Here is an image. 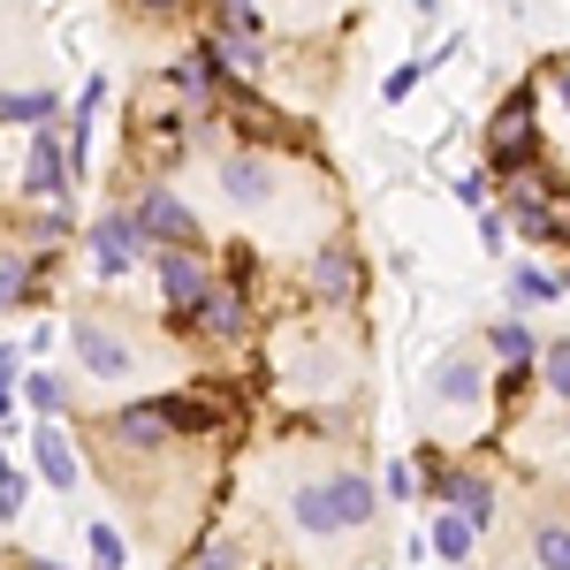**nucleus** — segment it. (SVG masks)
Returning <instances> with one entry per match:
<instances>
[{"label":"nucleus","mask_w":570,"mask_h":570,"mask_svg":"<svg viewBox=\"0 0 570 570\" xmlns=\"http://www.w3.org/2000/svg\"><path fill=\"white\" fill-rule=\"evenodd\" d=\"M16 395H23V351L0 343V434H8V419H16Z\"/></svg>","instance_id":"23"},{"label":"nucleus","mask_w":570,"mask_h":570,"mask_svg":"<svg viewBox=\"0 0 570 570\" xmlns=\"http://www.w3.org/2000/svg\"><path fill=\"white\" fill-rule=\"evenodd\" d=\"M91 563H99V570H122V563H130V540H122L115 525H91Z\"/></svg>","instance_id":"27"},{"label":"nucleus","mask_w":570,"mask_h":570,"mask_svg":"<svg viewBox=\"0 0 570 570\" xmlns=\"http://www.w3.org/2000/svg\"><path fill=\"white\" fill-rule=\"evenodd\" d=\"M532 570H570V525H540L532 532Z\"/></svg>","instance_id":"24"},{"label":"nucleus","mask_w":570,"mask_h":570,"mask_svg":"<svg viewBox=\"0 0 570 570\" xmlns=\"http://www.w3.org/2000/svg\"><path fill=\"white\" fill-rule=\"evenodd\" d=\"M23 434H31V464H39V480L53 487V494H69V487H77V449H69V434H61L53 419H31Z\"/></svg>","instance_id":"12"},{"label":"nucleus","mask_w":570,"mask_h":570,"mask_svg":"<svg viewBox=\"0 0 570 570\" xmlns=\"http://www.w3.org/2000/svg\"><path fill=\"white\" fill-rule=\"evenodd\" d=\"M411 8H419V23H434V16H441V0H411Z\"/></svg>","instance_id":"34"},{"label":"nucleus","mask_w":570,"mask_h":570,"mask_svg":"<svg viewBox=\"0 0 570 570\" xmlns=\"http://www.w3.org/2000/svg\"><path fill=\"white\" fill-rule=\"evenodd\" d=\"M510 297H518V305H556V297H563V274H548V266H518V274H510Z\"/></svg>","instance_id":"21"},{"label":"nucleus","mask_w":570,"mask_h":570,"mask_svg":"<svg viewBox=\"0 0 570 570\" xmlns=\"http://www.w3.org/2000/svg\"><path fill=\"white\" fill-rule=\"evenodd\" d=\"M0 464H8V456H0Z\"/></svg>","instance_id":"37"},{"label":"nucleus","mask_w":570,"mask_h":570,"mask_svg":"<svg viewBox=\"0 0 570 570\" xmlns=\"http://www.w3.org/2000/svg\"><path fill=\"white\" fill-rule=\"evenodd\" d=\"M91 434L107 441L115 456H153V449H168L176 441V419H168V395H145V403H122V411H107Z\"/></svg>","instance_id":"3"},{"label":"nucleus","mask_w":570,"mask_h":570,"mask_svg":"<svg viewBox=\"0 0 570 570\" xmlns=\"http://www.w3.org/2000/svg\"><path fill=\"white\" fill-rule=\"evenodd\" d=\"M305 8H320V0H305Z\"/></svg>","instance_id":"36"},{"label":"nucleus","mask_w":570,"mask_h":570,"mask_svg":"<svg viewBox=\"0 0 570 570\" xmlns=\"http://www.w3.org/2000/svg\"><path fill=\"white\" fill-rule=\"evenodd\" d=\"M214 31H244V39H266L259 0H214Z\"/></svg>","instance_id":"22"},{"label":"nucleus","mask_w":570,"mask_h":570,"mask_svg":"<svg viewBox=\"0 0 570 570\" xmlns=\"http://www.w3.org/2000/svg\"><path fill=\"white\" fill-rule=\"evenodd\" d=\"M160 85H168V91H183V99H198V107H206L220 77H214V61H206V46H190L183 61H168V69H160Z\"/></svg>","instance_id":"16"},{"label":"nucleus","mask_w":570,"mask_h":570,"mask_svg":"<svg viewBox=\"0 0 570 570\" xmlns=\"http://www.w3.org/2000/svg\"><path fill=\"white\" fill-rule=\"evenodd\" d=\"M502 236H510V228H502V214H494V206H480V244H487V252H502Z\"/></svg>","instance_id":"31"},{"label":"nucleus","mask_w":570,"mask_h":570,"mask_svg":"<svg viewBox=\"0 0 570 570\" xmlns=\"http://www.w3.org/2000/svg\"><path fill=\"white\" fill-rule=\"evenodd\" d=\"M31 282H39V252H23V244H0V312L23 305V297H31Z\"/></svg>","instance_id":"17"},{"label":"nucleus","mask_w":570,"mask_h":570,"mask_svg":"<svg viewBox=\"0 0 570 570\" xmlns=\"http://www.w3.org/2000/svg\"><path fill=\"white\" fill-rule=\"evenodd\" d=\"M23 411H31V419H61V411H69V381H53V373H23Z\"/></svg>","instance_id":"20"},{"label":"nucleus","mask_w":570,"mask_h":570,"mask_svg":"<svg viewBox=\"0 0 570 570\" xmlns=\"http://www.w3.org/2000/svg\"><path fill=\"white\" fill-rule=\"evenodd\" d=\"M381 510V487L365 472H327V480H305L289 494V525L312 532V540H335V532H365Z\"/></svg>","instance_id":"1"},{"label":"nucleus","mask_w":570,"mask_h":570,"mask_svg":"<svg viewBox=\"0 0 570 570\" xmlns=\"http://www.w3.org/2000/svg\"><path fill=\"white\" fill-rule=\"evenodd\" d=\"M168 327H176V335H198V343H214V351H236V343L252 335V297H244V282H214L190 312H168Z\"/></svg>","instance_id":"2"},{"label":"nucleus","mask_w":570,"mask_h":570,"mask_svg":"<svg viewBox=\"0 0 570 570\" xmlns=\"http://www.w3.org/2000/svg\"><path fill=\"white\" fill-rule=\"evenodd\" d=\"M426 395H434V403H449V411H464V403H480V395H487V365H480V357H464V351L441 357L434 381H426Z\"/></svg>","instance_id":"14"},{"label":"nucleus","mask_w":570,"mask_h":570,"mask_svg":"<svg viewBox=\"0 0 570 570\" xmlns=\"http://www.w3.org/2000/svg\"><path fill=\"white\" fill-rule=\"evenodd\" d=\"M426 69H434V61H403V69H389V85H381V99H411Z\"/></svg>","instance_id":"30"},{"label":"nucleus","mask_w":570,"mask_h":570,"mask_svg":"<svg viewBox=\"0 0 570 570\" xmlns=\"http://www.w3.org/2000/svg\"><path fill=\"white\" fill-rule=\"evenodd\" d=\"M16 570H61V563H46V556H23V563H16Z\"/></svg>","instance_id":"35"},{"label":"nucleus","mask_w":570,"mask_h":570,"mask_svg":"<svg viewBox=\"0 0 570 570\" xmlns=\"http://www.w3.org/2000/svg\"><path fill=\"white\" fill-rule=\"evenodd\" d=\"M53 115H61L53 91H0V122H31V130H39V122H53Z\"/></svg>","instance_id":"19"},{"label":"nucleus","mask_w":570,"mask_h":570,"mask_svg":"<svg viewBox=\"0 0 570 570\" xmlns=\"http://www.w3.org/2000/svg\"><path fill=\"white\" fill-rule=\"evenodd\" d=\"M176 570H244V548H236V540H206V548L183 556Z\"/></svg>","instance_id":"26"},{"label":"nucleus","mask_w":570,"mask_h":570,"mask_svg":"<svg viewBox=\"0 0 570 570\" xmlns=\"http://www.w3.org/2000/svg\"><path fill=\"white\" fill-rule=\"evenodd\" d=\"M153 266H160V297H168V312H190L206 289H214V259H206V244H160Z\"/></svg>","instance_id":"8"},{"label":"nucleus","mask_w":570,"mask_h":570,"mask_svg":"<svg viewBox=\"0 0 570 570\" xmlns=\"http://www.w3.org/2000/svg\"><path fill=\"white\" fill-rule=\"evenodd\" d=\"M69 190H77V168H69V145L53 122L31 130V160H23V198H39V206H69Z\"/></svg>","instance_id":"7"},{"label":"nucleus","mask_w":570,"mask_h":570,"mask_svg":"<svg viewBox=\"0 0 570 570\" xmlns=\"http://www.w3.org/2000/svg\"><path fill=\"white\" fill-rule=\"evenodd\" d=\"M426 556H441L449 570H464L472 556H480V525H472V518H456V510H441L434 532H426Z\"/></svg>","instance_id":"15"},{"label":"nucleus","mask_w":570,"mask_h":570,"mask_svg":"<svg viewBox=\"0 0 570 570\" xmlns=\"http://www.w3.org/2000/svg\"><path fill=\"white\" fill-rule=\"evenodd\" d=\"M381 494H389V502H411V494H419V464H411V456H395L389 472H381Z\"/></svg>","instance_id":"29"},{"label":"nucleus","mask_w":570,"mask_h":570,"mask_svg":"<svg viewBox=\"0 0 570 570\" xmlns=\"http://www.w3.org/2000/svg\"><path fill=\"white\" fill-rule=\"evenodd\" d=\"M456 198H464V206L480 214V206H487V176H464V183H456Z\"/></svg>","instance_id":"33"},{"label":"nucleus","mask_w":570,"mask_h":570,"mask_svg":"<svg viewBox=\"0 0 570 570\" xmlns=\"http://www.w3.org/2000/svg\"><path fill=\"white\" fill-rule=\"evenodd\" d=\"M23 494H31V480H23L16 464H0V525H16V518H23Z\"/></svg>","instance_id":"28"},{"label":"nucleus","mask_w":570,"mask_h":570,"mask_svg":"<svg viewBox=\"0 0 570 570\" xmlns=\"http://www.w3.org/2000/svg\"><path fill=\"white\" fill-rule=\"evenodd\" d=\"M91 266H99V274H107V282H122V274H130V266H145L153 259V244H145V228H137V214L130 206H115V214H99L91 220Z\"/></svg>","instance_id":"6"},{"label":"nucleus","mask_w":570,"mask_h":570,"mask_svg":"<svg viewBox=\"0 0 570 570\" xmlns=\"http://www.w3.org/2000/svg\"><path fill=\"white\" fill-rule=\"evenodd\" d=\"M525 160H532V91L518 85L487 122V176H518Z\"/></svg>","instance_id":"5"},{"label":"nucleus","mask_w":570,"mask_h":570,"mask_svg":"<svg viewBox=\"0 0 570 570\" xmlns=\"http://www.w3.org/2000/svg\"><path fill=\"white\" fill-rule=\"evenodd\" d=\"M137 16H183V8H198V0H130Z\"/></svg>","instance_id":"32"},{"label":"nucleus","mask_w":570,"mask_h":570,"mask_svg":"<svg viewBox=\"0 0 570 570\" xmlns=\"http://www.w3.org/2000/svg\"><path fill=\"white\" fill-rule=\"evenodd\" d=\"M220 198H228V206H244V214L274 206V160H266V153H252V145L220 153Z\"/></svg>","instance_id":"11"},{"label":"nucleus","mask_w":570,"mask_h":570,"mask_svg":"<svg viewBox=\"0 0 570 570\" xmlns=\"http://www.w3.org/2000/svg\"><path fill=\"white\" fill-rule=\"evenodd\" d=\"M130 214H137V228H145L153 252H160V244H198V214H190V198H176L168 183H145Z\"/></svg>","instance_id":"9"},{"label":"nucleus","mask_w":570,"mask_h":570,"mask_svg":"<svg viewBox=\"0 0 570 570\" xmlns=\"http://www.w3.org/2000/svg\"><path fill=\"white\" fill-rule=\"evenodd\" d=\"M532 373H540V381H548V389L570 403V335H563V343H548V351L532 357Z\"/></svg>","instance_id":"25"},{"label":"nucleus","mask_w":570,"mask_h":570,"mask_svg":"<svg viewBox=\"0 0 570 570\" xmlns=\"http://www.w3.org/2000/svg\"><path fill=\"white\" fill-rule=\"evenodd\" d=\"M487 357H502V365H532L540 343L525 335V320H494V327H487Z\"/></svg>","instance_id":"18"},{"label":"nucleus","mask_w":570,"mask_h":570,"mask_svg":"<svg viewBox=\"0 0 570 570\" xmlns=\"http://www.w3.org/2000/svg\"><path fill=\"white\" fill-rule=\"evenodd\" d=\"M434 502H449L456 518H472V525H494V480L487 472H464V464H449V480L434 487Z\"/></svg>","instance_id":"13"},{"label":"nucleus","mask_w":570,"mask_h":570,"mask_svg":"<svg viewBox=\"0 0 570 570\" xmlns=\"http://www.w3.org/2000/svg\"><path fill=\"white\" fill-rule=\"evenodd\" d=\"M305 282H312V297L320 305H357V282H365V259H357V244H320L305 266Z\"/></svg>","instance_id":"10"},{"label":"nucleus","mask_w":570,"mask_h":570,"mask_svg":"<svg viewBox=\"0 0 570 570\" xmlns=\"http://www.w3.org/2000/svg\"><path fill=\"white\" fill-rule=\"evenodd\" d=\"M69 351H77V365H85L91 381H130V373H137L130 335L107 327L99 312H77V320H69Z\"/></svg>","instance_id":"4"}]
</instances>
